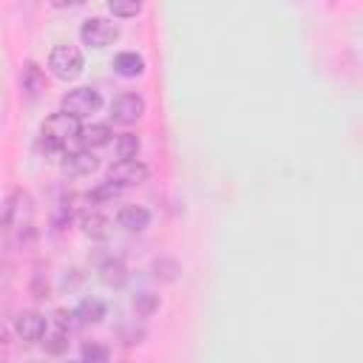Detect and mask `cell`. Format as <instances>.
Masks as SVG:
<instances>
[{
  "instance_id": "cell-5",
  "label": "cell",
  "mask_w": 363,
  "mask_h": 363,
  "mask_svg": "<svg viewBox=\"0 0 363 363\" xmlns=\"http://www.w3.org/2000/svg\"><path fill=\"white\" fill-rule=\"evenodd\" d=\"M147 176H150V170L139 159H125V162H116V164L108 167V182H113L119 187L142 184V182H147Z\"/></svg>"
},
{
  "instance_id": "cell-22",
  "label": "cell",
  "mask_w": 363,
  "mask_h": 363,
  "mask_svg": "<svg viewBox=\"0 0 363 363\" xmlns=\"http://www.w3.org/2000/svg\"><path fill=\"white\" fill-rule=\"evenodd\" d=\"M119 193H122L119 184H113V182H102L99 187H94V190L88 193V199H91V201H111V199H116Z\"/></svg>"
},
{
  "instance_id": "cell-6",
  "label": "cell",
  "mask_w": 363,
  "mask_h": 363,
  "mask_svg": "<svg viewBox=\"0 0 363 363\" xmlns=\"http://www.w3.org/2000/svg\"><path fill=\"white\" fill-rule=\"evenodd\" d=\"M145 113V99L139 94H119L113 102H111V119L119 122V125H133L136 119H142Z\"/></svg>"
},
{
  "instance_id": "cell-3",
  "label": "cell",
  "mask_w": 363,
  "mask_h": 363,
  "mask_svg": "<svg viewBox=\"0 0 363 363\" xmlns=\"http://www.w3.org/2000/svg\"><path fill=\"white\" fill-rule=\"evenodd\" d=\"M99 108H102V94L96 88H88V85L68 91L62 96V102H60V111H65V113H71L77 119H82L88 113H96Z\"/></svg>"
},
{
  "instance_id": "cell-14",
  "label": "cell",
  "mask_w": 363,
  "mask_h": 363,
  "mask_svg": "<svg viewBox=\"0 0 363 363\" xmlns=\"http://www.w3.org/2000/svg\"><path fill=\"white\" fill-rule=\"evenodd\" d=\"M113 71L119 77H139L145 71V60L136 51H119L113 57Z\"/></svg>"
},
{
  "instance_id": "cell-10",
  "label": "cell",
  "mask_w": 363,
  "mask_h": 363,
  "mask_svg": "<svg viewBox=\"0 0 363 363\" xmlns=\"http://www.w3.org/2000/svg\"><path fill=\"white\" fill-rule=\"evenodd\" d=\"M45 74H43V68L37 65V62H26L23 65V74H20V88H23V94L28 96V99H37L43 91H45Z\"/></svg>"
},
{
  "instance_id": "cell-2",
  "label": "cell",
  "mask_w": 363,
  "mask_h": 363,
  "mask_svg": "<svg viewBox=\"0 0 363 363\" xmlns=\"http://www.w3.org/2000/svg\"><path fill=\"white\" fill-rule=\"evenodd\" d=\"M48 68H51V74L57 79H65V82L68 79H77L82 74V68H85L82 51L77 45H71V43H60L48 54Z\"/></svg>"
},
{
  "instance_id": "cell-7",
  "label": "cell",
  "mask_w": 363,
  "mask_h": 363,
  "mask_svg": "<svg viewBox=\"0 0 363 363\" xmlns=\"http://www.w3.org/2000/svg\"><path fill=\"white\" fill-rule=\"evenodd\" d=\"M14 332H17V337H23L26 343H37V340L45 337L48 320H45V315H40V312H34V309H26V312H20V315L14 318Z\"/></svg>"
},
{
  "instance_id": "cell-25",
  "label": "cell",
  "mask_w": 363,
  "mask_h": 363,
  "mask_svg": "<svg viewBox=\"0 0 363 363\" xmlns=\"http://www.w3.org/2000/svg\"><path fill=\"white\" fill-rule=\"evenodd\" d=\"M65 363H82V360H65Z\"/></svg>"
},
{
  "instance_id": "cell-1",
  "label": "cell",
  "mask_w": 363,
  "mask_h": 363,
  "mask_svg": "<svg viewBox=\"0 0 363 363\" xmlns=\"http://www.w3.org/2000/svg\"><path fill=\"white\" fill-rule=\"evenodd\" d=\"M0 230L20 244L34 238V199L28 190L14 187L0 207Z\"/></svg>"
},
{
  "instance_id": "cell-19",
  "label": "cell",
  "mask_w": 363,
  "mask_h": 363,
  "mask_svg": "<svg viewBox=\"0 0 363 363\" xmlns=\"http://www.w3.org/2000/svg\"><path fill=\"white\" fill-rule=\"evenodd\" d=\"M79 360L82 363H108L111 360V349L105 346V343H96V340H85L82 346H79Z\"/></svg>"
},
{
  "instance_id": "cell-18",
  "label": "cell",
  "mask_w": 363,
  "mask_h": 363,
  "mask_svg": "<svg viewBox=\"0 0 363 363\" xmlns=\"http://www.w3.org/2000/svg\"><path fill=\"white\" fill-rule=\"evenodd\" d=\"M130 303H133V312H136L139 318H150V315L159 309V295H153L150 289H139V292L130 298Z\"/></svg>"
},
{
  "instance_id": "cell-24",
  "label": "cell",
  "mask_w": 363,
  "mask_h": 363,
  "mask_svg": "<svg viewBox=\"0 0 363 363\" xmlns=\"http://www.w3.org/2000/svg\"><path fill=\"white\" fill-rule=\"evenodd\" d=\"M119 337H122V343L133 346V343H142V337H145V329L133 323V326H128V329H119Z\"/></svg>"
},
{
  "instance_id": "cell-20",
  "label": "cell",
  "mask_w": 363,
  "mask_h": 363,
  "mask_svg": "<svg viewBox=\"0 0 363 363\" xmlns=\"http://www.w3.org/2000/svg\"><path fill=\"white\" fill-rule=\"evenodd\" d=\"M43 346H45V352H48V354H62V352L68 349V332H65V329H60V326H57L51 335L45 332Z\"/></svg>"
},
{
  "instance_id": "cell-8",
  "label": "cell",
  "mask_w": 363,
  "mask_h": 363,
  "mask_svg": "<svg viewBox=\"0 0 363 363\" xmlns=\"http://www.w3.org/2000/svg\"><path fill=\"white\" fill-rule=\"evenodd\" d=\"M62 162V173L65 176H91L96 167H99V159L91 153V150H85V147H79V150H65L62 156H60Z\"/></svg>"
},
{
  "instance_id": "cell-11",
  "label": "cell",
  "mask_w": 363,
  "mask_h": 363,
  "mask_svg": "<svg viewBox=\"0 0 363 363\" xmlns=\"http://www.w3.org/2000/svg\"><path fill=\"white\" fill-rule=\"evenodd\" d=\"M99 278H102L105 286H113V289L125 286V281H128V267H125V261L108 255V258L99 264Z\"/></svg>"
},
{
  "instance_id": "cell-17",
  "label": "cell",
  "mask_w": 363,
  "mask_h": 363,
  "mask_svg": "<svg viewBox=\"0 0 363 363\" xmlns=\"http://www.w3.org/2000/svg\"><path fill=\"white\" fill-rule=\"evenodd\" d=\"M116 156H119V162H125V159H136V153H139V147H142V139L136 136V133H130V130H125V133H119L116 136Z\"/></svg>"
},
{
  "instance_id": "cell-13",
  "label": "cell",
  "mask_w": 363,
  "mask_h": 363,
  "mask_svg": "<svg viewBox=\"0 0 363 363\" xmlns=\"http://www.w3.org/2000/svg\"><path fill=\"white\" fill-rule=\"evenodd\" d=\"M82 233H85L88 238L105 241V238H111L113 227H111V221H108L102 213H85V216H82Z\"/></svg>"
},
{
  "instance_id": "cell-26",
  "label": "cell",
  "mask_w": 363,
  "mask_h": 363,
  "mask_svg": "<svg viewBox=\"0 0 363 363\" xmlns=\"http://www.w3.org/2000/svg\"><path fill=\"white\" fill-rule=\"evenodd\" d=\"M28 363H40V360H28Z\"/></svg>"
},
{
  "instance_id": "cell-4",
  "label": "cell",
  "mask_w": 363,
  "mask_h": 363,
  "mask_svg": "<svg viewBox=\"0 0 363 363\" xmlns=\"http://www.w3.org/2000/svg\"><path fill=\"white\" fill-rule=\"evenodd\" d=\"M119 37V26L108 17H88L79 26V40L91 48H105Z\"/></svg>"
},
{
  "instance_id": "cell-15",
  "label": "cell",
  "mask_w": 363,
  "mask_h": 363,
  "mask_svg": "<svg viewBox=\"0 0 363 363\" xmlns=\"http://www.w3.org/2000/svg\"><path fill=\"white\" fill-rule=\"evenodd\" d=\"M150 272H153L156 281H162V284H173V281H179V275H182V264H179L176 258L162 255V258H156V261L150 264Z\"/></svg>"
},
{
  "instance_id": "cell-12",
  "label": "cell",
  "mask_w": 363,
  "mask_h": 363,
  "mask_svg": "<svg viewBox=\"0 0 363 363\" xmlns=\"http://www.w3.org/2000/svg\"><path fill=\"white\" fill-rule=\"evenodd\" d=\"M102 318H105V303L99 298H82L74 309L77 326H91V323H99Z\"/></svg>"
},
{
  "instance_id": "cell-23",
  "label": "cell",
  "mask_w": 363,
  "mask_h": 363,
  "mask_svg": "<svg viewBox=\"0 0 363 363\" xmlns=\"http://www.w3.org/2000/svg\"><path fill=\"white\" fill-rule=\"evenodd\" d=\"M31 295L34 298H48V275L43 272V267H37V272H34V278H31Z\"/></svg>"
},
{
  "instance_id": "cell-21",
  "label": "cell",
  "mask_w": 363,
  "mask_h": 363,
  "mask_svg": "<svg viewBox=\"0 0 363 363\" xmlns=\"http://www.w3.org/2000/svg\"><path fill=\"white\" fill-rule=\"evenodd\" d=\"M108 9H111L116 17H136V14L142 11V3H136V0H111Z\"/></svg>"
},
{
  "instance_id": "cell-16",
  "label": "cell",
  "mask_w": 363,
  "mask_h": 363,
  "mask_svg": "<svg viewBox=\"0 0 363 363\" xmlns=\"http://www.w3.org/2000/svg\"><path fill=\"white\" fill-rule=\"evenodd\" d=\"M111 128L108 125H102V122H96V125H88V128H82V133H79V142L85 145V150H91V147H102V145H108L111 142Z\"/></svg>"
},
{
  "instance_id": "cell-9",
  "label": "cell",
  "mask_w": 363,
  "mask_h": 363,
  "mask_svg": "<svg viewBox=\"0 0 363 363\" xmlns=\"http://www.w3.org/2000/svg\"><path fill=\"white\" fill-rule=\"evenodd\" d=\"M119 227H125L128 233H142L150 227V210L142 204H122L116 213Z\"/></svg>"
}]
</instances>
